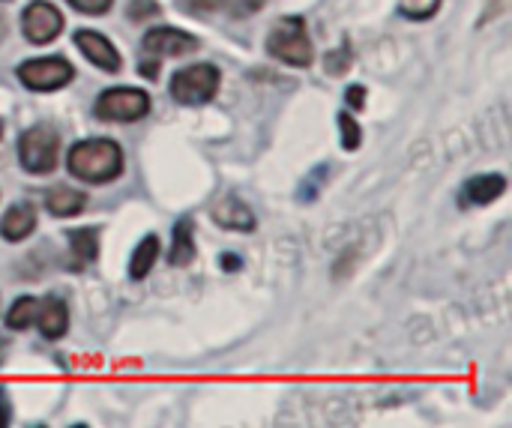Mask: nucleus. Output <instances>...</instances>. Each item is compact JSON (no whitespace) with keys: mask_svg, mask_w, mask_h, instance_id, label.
Segmentation results:
<instances>
[{"mask_svg":"<svg viewBox=\"0 0 512 428\" xmlns=\"http://www.w3.org/2000/svg\"><path fill=\"white\" fill-rule=\"evenodd\" d=\"M345 105L354 108V111H363L366 108V87L363 84H351L345 90Z\"/></svg>","mask_w":512,"mask_h":428,"instance_id":"24","label":"nucleus"},{"mask_svg":"<svg viewBox=\"0 0 512 428\" xmlns=\"http://www.w3.org/2000/svg\"><path fill=\"white\" fill-rule=\"evenodd\" d=\"M324 66H327V72H330V75L342 78V75L351 69V42L345 39L339 48L327 51V57H324Z\"/></svg>","mask_w":512,"mask_h":428,"instance_id":"20","label":"nucleus"},{"mask_svg":"<svg viewBox=\"0 0 512 428\" xmlns=\"http://www.w3.org/2000/svg\"><path fill=\"white\" fill-rule=\"evenodd\" d=\"M144 51L153 57H183L201 48L198 36L186 33V30H174V27H153L144 33L141 39Z\"/></svg>","mask_w":512,"mask_h":428,"instance_id":"8","label":"nucleus"},{"mask_svg":"<svg viewBox=\"0 0 512 428\" xmlns=\"http://www.w3.org/2000/svg\"><path fill=\"white\" fill-rule=\"evenodd\" d=\"M264 6V0H234V9L240 12V15H246V12H258Z\"/></svg>","mask_w":512,"mask_h":428,"instance_id":"27","label":"nucleus"},{"mask_svg":"<svg viewBox=\"0 0 512 428\" xmlns=\"http://www.w3.org/2000/svg\"><path fill=\"white\" fill-rule=\"evenodd\" d=\"M441 9V0H399V12L411 21H426Z\"/></svg>","mask_w":512,"mask_h":428,"instance_id":"19","label":"nucleus"},{"mask_svg":"<svg viewBox=\"0 0 512 428\" xmlns=\"http://www.w3.org/2000/svg\"><path fill=\"white\" fill-rule=\"evenodd\" d=\"M156 12H159V3H156V0H132V3H129V9H126V15H129L132 21L153 18Z\"/></svg>","mask_w":512,"mask_h":428,"instance_id":"22","label":"nucleus"},{"mask_svg":"<svg viewBox=\"0 0 512 428\" xmlns=\"http://www.w3.org/2000/svg\"><path fill=\"white\" fill-rule=\"evenodd\" d=\"M39 333L48 339V342H57L66 336L69 330V306L63 303V297L57 294H48L45 300H39V309H36V321Z\"/></svg>","mask_w":512,"mask_h":428,"instance_id":"10","label":"nucleus"},{"mask_svg":"<svg viewBox=\"0 0 512 428\" xmlns=\"http://www.w3.org/2000/svg\"><path fill=\"white\" fill-rule=\"evenodd\" d=\"M219 69L213 63H192L171 78V99L177 105H204L219 93Z\"/></svg>","mask_w":512,"mask_h":428,"instance_id":"4","label":"nucleus"},{"mask_svg":"<svg viewBox=\"0 0 512 428\" xmlns=\"http://www.w3.org/2000/svg\"><path fill=\"white\" fill-rule=\"evenodd\" d=\"M36 309H39V300L36 297H18L9 312H6V327L21 333V330H30L33 321H36Z\"/></svg>","mask_w":512,"mask_h":428,"instance_id":"18","label":"nucleus"},{"mask_svg":"<svg viewBox=\"0 0 512 428\" xmlns=\"http://www.w3.org/2000/svg\"><path fill=\"white\" fill-rule=\"evenodd\" d=\"M75 78V69L66 57L60 54H48V57H33V60H24L18 66V81L27 87V90H36V93H51V90H60L66 87L69 81Z\"/></svg>","mask_w":512,"mask_h":428,"instance_id":"6","label":"nucleus"},{"mask_svg":"<svg viewBox=\"0 0 512 428\" xmlns=\"http://www.w3.org/2000/svg\"><path fill=\"white\" fill-rule=\"evenodd\" d=\"M198 249H195V225L192 219H180L174 225V234H171V252H168V264L171 267H189L195 261Z\"/></svg>","mask_w":512,"mask_h":428,"instance_id":"16","label":"nucleus"},{"mask_svg":"<svg viewBox=\"0 0 512 428\" xmlns=\"http://www.w3.org/2000/svg\"><path fill=\"white\" fill-rule=\"evenodd\" d=\"M504 192H507V177L504 174H477L462 186V204L486 207V204H495Z\"/></svg>","mask_w":512,"mask_h":428,"instance_id":"13","label":"nucleus"},{"mask_svg":"<svg viewBox=\"0 0 512 428\" xmlns=\"http://www.w3.org/2000/svg\"><path fill=\"white\" fill-rule=\"evenodd\" d=\"M66 165L84 183H111L123 171V150L111 138H87L72 144Z\"/></svg>","mask_w":512,"mask_h":428,"instance_id":"1","label":"nucleus"},{"mask_svg":"<svg viewBox=\"0 0 512 428\" xmlns=\"http://www.w3.org/2000/svg\"><path fill=\"white\" fill-rule=\"evenodd\" d=\"M75 48H78L93 66H99V69H105V72H117V69L123 66L120 51H117L99 30H78V33H75Z\"/></svg>","mask_w":512,"mask_h":428,"instance_id":"9","label":"nucleus"},{"mask_svg":"<svg viewBox=\"0 0 512 428\" xmlns=\"http://www.w3.org/2000/svg\"><path fill=\"white\" fill-rule=\"evenodd\" d=\"M180 3H183L186 12H195L198 15V12H216V9H222L225 0H180Z\"/></svg>","mask_w":512,"mask_h":428,"instance_id":"25","label":"nucleus"},{"mask_svg":"<svg viewBox=\"0 0 512 428\" xmlns=\"http://www.w3.org/2000/svg\"><path fill=\"white\" fill-rule=\"evenodd\" d=\"M6 33H9V21H6V15L0 12V42L6 39Z\"/></svg>","mask_w":512,"mask_h":428,"instance_id":"30","label":"nucleus"},{"mask_svg":"<svg viewBox=\"0 0 512 428\" xmlns=\"http://www.w3.org/2000/svg\"><path fill=\"white\" fill-rule=\"evenodd\" d=\"M0 138H3V120H0Z\"/></svg>","mask_w":512,"mask_h":428,"instance_id":"32","label":"nucleus"},{"mask_svg":"<svg viewBox=\"0 0 512 428\" xmlns=\"http://www.w3.org/2000/svg\"><path fill=\"white\" fill-rule=\"evenodd\" d=\"M210 216H213V222L219 225V228H228V231H255V213L249 210V204L246 201H240L237 195H225V198H219L216 204H213V210H210Z\"/></svg>","mask_w":512,"mask_h":428,"instance_id":"11","label":"nucleus"},{"mask_svg":"<svg viewBox=\"0 0 512 428\" xmlns=\"http://www.w3.org/2000/svg\"><path fill=\"white\" fill-rule=\"evenodd\" d=\"M141 75L156 78V75H159V63H156V60H153V63H150V60H144V63H141Z\"/></svg>","mask_w":512,"mask_h":428,"instance_id":"29","label":"nucleus"},{"mask_svg":"<svg viewBox=\"0 0 512 428\" xmlns=\"http://www.w3.org/2000/svg\"><path fill=\"white\" fill-rule=\"evenodd\" d=\"M6 354H9V342L0 336V366H3V360H6Z\"/></svg>","mask_w":512,"mask_h":428,"instance_id":"31","label":"nucleus"},{"mask_svg":"<svg viewBox=\"0 0 512 428\" xmlns=\"http://www.w3.org/2000/svg\"><path fill=\"white\" fill-rule=\"evenodd\" d=\"M84 207H87V195L78 192V189H72V186L57 183V186H51V189L45 192V210H48L54 219H72V216H78Z\"/></svg>","mask_w":512,"mask_h":428,"instance_id":"15","label":"nucleus"},{"mask_svg":"<svg viewBox=\"0 0 512 428\" xmlns=\"http://www.w3.org/2000/svg\"><path fill=\"white\" fill-rule=\"evenodd\" d=\"M93 111L108 123H135L150 114V93L141 87H111L96 99Z\"/></svg>","mask_w":512,"mask_h":428,"instance_id":"5","label":"nucleus"},{"mask_svg":"<svg viewBox=\"0 0 512 428\" xmlns=\"http://www.w3.org/2000/svg\"><path fill=\"white\" fill-rule=\"evenodd\" d=\"M21 30H24V39L33 42V45H48L60 36L63 30V15L57 6H51L48 0H33L24 6L21 12Z\"/></svg>","mask_w":512,"mask_h":428,"instance_id":"7","label":"nucleus"},{"mask_svg":"<svg viewBox=\"0 0 512 428\" xmlns=\"http://www.w3.org/2000/svg\"><path fill=\"white\" fill-rule=\"evenodd\" d=\"M69 240V258H66V267L72 273H81L87 270L96 258H99V228H75L66 234Z\"/></svg>","mask_w":512,"mask_h":428,"instance_id":"12","label":"nucleus"},{"mask_svg":"<svg viewBox=\"0 0 512 428\" xmlns=\"http://www.w3.org/2000/svg\"><path fill=\"white\" fill-rule=\"evenodd\" d=\"M12 423V405H9V396L6 390L0 387V428H6Z\"/></svg>","mask_w":512,"mask_h":428,"instance_id":"26","label":"nucleus"},{"mask_svg":"<svg viewBox=\"0 0 512 428\" xmlns=\"http://www.w3.org/2000/svg\"><path fill=\"white\" fill-rule=\"evenodd\" d=\"M156 258H159V237H156V234H147V237L135 246V252H132V258H129V276H132L135 282L147 279V276L153 273Z\"/></svg>","mask_w":512,"mask_h":428,"instance_id":"17","label":"nucleus"},{"mask_svg":"<svg viewBox=\"0 0 512 428\" xmlns=\"http://www.w3.org/2000/svg\"><path fill=\"white\" fill-rule=\"evenodd\" d=\"M33 231H36V207L27 204V201L12 204V207L3 213V219H0V237H3L6 243H21V240H27Z\"/></svg>","mask_w":512,"mask_h":428,"instance_id":"14","label":"nucleus"},{"mask_svg":"<svg viewBox=\"0 0 512 428\" xmlns=\"http://www.w3.org/2000/svg\"><path fill=\"white\" fill-rule=\"evenodd\" d=\"M219 264H222V270L234 273V270H240V264H243V261H240L237 255H222V258H219Z\"/></svg>","mask_w":512,"mask_h":428,"instance_id":"28","label":"nucleus"},{"mask_svg":"<svg viewBox=\"0 0 512 428\" xmlns=\"http://www.w3.org/2000/svg\"><path fill=\"white\" fill-rule=\"evenodd\" d=\"M60 156V135L51 126H30L18 138V162L27 174H51L57 171Z\"/></svg>","mask_w":512,"mask_h":428,"instance_id":"3","label":"nucleus"},{"mask_svg":"<svg viewBox=\"0 0 512 428\" xmlns=\"http://www.w3.org/2000/svg\"><path fill=\"white\" fill-rule=\"evenodd\" d=\"M267 51L270 57L288 63V66H312L315 60V48H312V39L306 33V21L300 15H285L279 18L273 27H270V36H267Z\"/></svg>","mask_w":512,"mask_h":428,"instance_id":"2","label":"nucleus"},{"mask_svg":"<svg viewBox=\"0 0 512 428\" xmlns=\"http://www.w3.org/2000/svg\"><path fill=\"white\" fill-rule=\"evenodd\" d=\"M339 129H342V147L348 150V153H354L360 144H363V132H360V123L348 114V111H342L339 114Z\"/></svg>","mask_w":512,"mask_h":428,"instance_id":"21","label":"nucleus"},{"mask_svg":"<svg viewBox=\"0 0 512 428\" xmlns=\"http://www.w3.org/2000/svg\"><path fill=\"white\" fill-rule=\"evenodd\" d=\"M66 3H69L72 9L84 12V15H102V12L111 9L114 0H66Z\"/></svg>","mask_w":512,"mask_h":428,"instance_id":"23","label":"nucleus"}]
</instances>
